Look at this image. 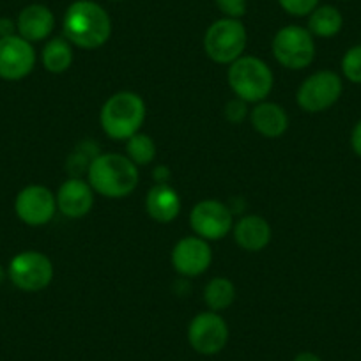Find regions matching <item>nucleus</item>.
Listing matches in <instances>:
<instances>
[{"label":"nucleus","instance_id":"21","mask_svg":"<svg viewBox=\"0 0 361 361\" xmlns=\"http://www.w3.org/2000/svg\"><path fill=\"white\" fill-rule=\"evenodd\" d=\"M235 301L234 283L224 276L211 280L204 289V303L211 312H224Z\"/></svg>","mask_w":361,"mask_h":361},{"label":"nucleus","instance_id":"32","mask_svg":"<svg viewBox=\"0 0 361 361\" xmlns=\"http://www.w3.org/2000/svg\"><path fill=\"white\" fill-rule=\"evenodd\" d=\"M4 276H6V273H4V267H2V264H0V283L4 282Z\"/></svg>","mask_w":361,"mask_h":361},{"label":"nucleus","instance_id":"5","mask_svg":"<svg viewBox=\"0 0 361 361\" xmlns=\"http://www.w3.org/2000/svg\"><path fill=\"white\" fill-rule=\"evenodd\" d=\"M248 34L241 20L221 18L216 20L204 36L206 55L216 64H228L243 57Z\"/></svg>","mask_w":361,"mask_h":361},{"label":"nucleus","instance_id":"17","mask_svg":"<svg viewBox=\"0 0 361 361\" xmlns=\"http://www.w3.org/2000/svg\"><path fill=\"white\" fill-rule=\"evenodd\" d=\"M145 211L158 224H170L180 213V199L170 185H154L145 197Z\"/></svg>","mask_w":361,"mask_h":361},{"label":"nucleus","instance_id":"2","mask_svg":"<svg viewBox=\"0 0 361 361\" xmlns=\"http://www.w3.org/2000/svg\"><path fill=\"white\" fill-rule=\"evenodd\" d=\"M138 166L126 154L105 152L90 163L87 180L98 195L105 199L130 197L138 186Z\"/></svg>","mask_w":361,"mask_h":361},{"label":"nucleus","instance_id":"12","mask_svg":"<svg viewBox=\"0 0 361 361\" xmlns=\"http://www.w3.org/2000/svg\"><path fill=\"white\" fill-rule=\"evenodd\" d=\"M36 50L22 36L0 37V78L16 82L32 73Z\"/></svg>","mask_w":361,"mask_h":361},{"label":"nucleus","instance_id":"8","mask_svg":"<svg viewBox=\"0 0 361 361\" xmlns=\"http://www.w3.org/2000/svg\"><path fill=\"white\" fill-rule=\"evenodd\" d=\"M342 89V78L335 71H317L308 76L298 89V105L308 114L326 112L338 102Z\"/></svg>","mask_w":361,"mask_h":361},{"label":"nucleus","instance_id":"20","mask_svg":"<svg viewBox=\"0 0 361 361\" xmlns=\"http://www.w3.org/2000/svg\"><path fill=\"white\" fill-rule=\"evenodd\" d=\"M343 18L333 6H317L308 18V30L312 36L333 37L342 30Z\"/></svg>","mask_w":361,"mask_h":361},{"label":"nucleus","instance_id":"9","mask_svg":"<svg viewBox=\"0 0 361 361\" xmlns=\"http://www.w3.org/2000/svg\"><path fill=\"white\" fill-rule=\"evenodd\" d=\"M190 227L206 241H220L234 228V216L220 200H200L190 213Z\"/></svg>","mask_w":361,"mask_h":361},{"label":"nucleus","instance_id":"28","mask_svg":"<svg viewBox=\"0 0 361 361\" xmlns=\"http://www.w3.org/2000/svg\"><path fill=\"white\" fill-rule=\"evenodd\" d=\"M350 145H353V151L361 158V121L353 128V133H350Z\"/></svg>","mask_w":361,"mask_h":361},{"label":"nucleus","instance_id":"30","mask_svg":"<svg viewBox=\"0 0 361 361\" xmlns=\"http://www.w3.org/2000/svg\"><path fill=\"white\" fill-rule=\"evenodd\" d=\"M16 23L9 18H0V37L15 36Z\"/></svg>","mask_w":361,"mask_h":361},{"label":"nucleus","instance_id":"15","mask_svg":"<svg viewBox=\"0 0 361 361\" xmlns=\"http://www.w3.org/2000/svg\"><path fill=\"white\" fill-rule=\"evenodd\" d=\"M55 27V16L50 8L43 4H30L20 11L16 20V30L18 36L27 39L29 43H39L50 37Z\"/></svg>","mask_w":361,"mask_h":361},{"label":"nucleus","instance_id":"1","mask_svg":"<svg viewBox=\"0 0 361 361\" xmlns=\"http://www.w3.org/2000/svg\"><path fill=\"white\" fill-rule=\"evenodd\" d=\"M64 36L75 47L96 50L112 36L109 13L92 0H76L64 15Z\"/></svg>","mask_w":361,"mask_h":361},{"label":"nucleus","instance_id":"6","mask_svg":"<svg viewBox=\"0 0 361 361\" xmlns=\"http://www.w3.org/2000/svg\"><path fill=\"white\" fill-rule=\"evenodd\" d=\"M273 55L287 69L308 68L315 57V41L310 30L300 25H287L273 37Z\"/></svg>","mask_w":361,"mask_h":361},{"label":"nucleus","instance_id":"11","mask_svg":"<svg viewBox=\"0 0 361 361\" xmlns=\"http://www.w3.org/2000/svg\"><path fill=\"white\" fill-rule=\"evenodd\" d=\"M16 216L29 227H43L50 224L57 213V199L47 186L30 185L16 195Z\"/></svg>","mask_w":361,"mask_h":361},{"label":"nucleus","instance_id":"14","mask_svg":"<svg viewBox=\"0 0 361 361\" xmlns=\"http://www.w3.org/2000/svg\"><path fill=\"white\" fill-rule=\"evenodd\" d=\"M94 193L89 180H83L82 177H69L55 193L57 209L73 220L85 216L94 206Z\"/></svg>","mask_w":361,"mask_h":361},{"label":"nucleus","instance_id":"24","mask_svg":"<svg viewBox=\"0 0 361 361\" xmlns=\"http://www.w3.org/2000/svg\"><path fill=\"white\" fill-rule=\"evenodd\" d=\"M342 71L349 82L361 85V44L345 51L342 57Z\"/></svg>","mask_w":361,"mask_h":361},{"label":"nucleus","instance_id":"19","mask_svg":"<svg viewBox=\"0 0 361 361\" xmlns=\"http://www.w3.org/2000/svg\"><path fill=\"white\" fill-rule=\"evenodd\" d=\"M44 69L54 75L66 73L73 64V44L66 37H54L44 44L41 51Z\"/></svg>","mask_w":361,"mask_h":361},{"label":"nucleus","instance_id":"7","mask_svg":"<svg viewBox=\"0 0 361 361\" xmlns=\"http://www.w3.org/2000/svg\"><path fill=\"white\" fill-rule=\"evenodd\" d=\"M9 279L13 286L25 293H39L54 280V264L50 257L36 250H27L9 262Z\"/></svg>","mask_w":361,"mask_h":361},{"label":"nucleus","instance_id":"16","mask_svg":"<svg viewBox=\"0 0 361 361\" xmlns=\"http://www.w3.org/2000/svg\"><path fill=\"white\" fill-rule=\"evenodd\" d=\"M250 121L257 133L266 138L282 137L289 128V116L286 109L271 102L257 103L255 109L250 114Z\"/></svg>","mask_w":361,"mask_h":361},{"label":"nucleus","instance_id":"13","mask_svg":"<svg viewBox=\"0 0 361 361\" xmlns=\"http://www.w3.org/2000/svg\"><path fill=\"white\" fill-rule=\"evenodd\" d=\"M213 250L209 241L199 235H188L176 243L172 250V266L183 276H199L209 269Z\"/></svg>","mask_w":361,"mask_h":361},{"label":"nucleus","instance_id":"18","mask_svg":"<svg viewBox=\"0 0 361 361\" xmlns=\"http://www.w3.org/2000/svg\"><path fill=\"white\" fill-rule=\"evenodd\" d=\"M232 231H234L235 243L246 252H260L271 241L269 224L259 214L243 216Z\"/></svg>","mask_w":361,"mask_h":361},{"label":"nucleus","instance_id":"3","mask_svg":"<svg viewBox=\"0 0 361 361\" xmlns=\"http://www.w3.org/2000/svg\"><path fill=\"white\" fill-rule=\"evenodd\" d=\"M145 103L142 96L131 90H121L110 96L102 106L99 123L106 137L112 140H128L144 126Z\"/></svg>","mask_w":361,"mask_h":361},{"label":"nucleus","instance_id":"31","mask_svg":"<svg viewBox=\"0 0 361 361\" xmlns=\"http://www.w3.org/2000/svg\"><path fill=\"white\" fill-rule=\"evenodd\" d=\"M293 361H322L321 357L317 356V354L314 353H308V350H305V353H300L296 357H294Z\"/></svg>","mask_w":361,"mask_h":361},{"label":"nucleus","instance_id":"23","mask_svg":"<svg viewBox=\"0 0 361 361\" xmlns=\"http://www.w3.org/2000/svg\"><path fill=\"white\" fill-rule=\"evenodd\" d=\"M98 154V145H94L92 142H83V144L78 145L76 151L71 152L66 169L71 172L73 177H80L83 172H89L90 163L94 161Z\"/></svg>","mask_w":361,"mask_h":361},{"label":"nucleus","instance_id":"22","mask_svg":"<svg viewBox=\"0 0 361 361\" xmlns=\"http://www.w3.org/2000/svg\"><path fill=\"white\" fill-rule=\"evenodd\" d=\"M126 156L130 161L137 166H145L154 161L156 158V144L149 135L140 133L130 137L126 140Z\"/></svg>","mask_w":361,"mask_h":361},{"label":"nucleus","instance_id":"26","mask_svg":"<svg viewBox=\"0 0 361 361\" xmlns=\"http://www.w3.org/2000/svg\"><path fill=\"white\" fill-rule=\"evenodd\" d=\"M246 116H248V103L243 102V99L234 98L225 105V117L232 124L243 123L246 119Z\"/></svg>","mask_w":361,"mask_h":361},{"label":"nucleus","instance_id":"10","mask_svg":"<svg viewBox=\"0 0 361 361\" xmlns=\"http://www.w3.org/2000/svg\"><path fill=\"white\" fill-rule=\"evenodd\" d=\"M188 342L199 354L214 356L228 342V326L218 312H202L188 326Z\"/></svg>","mask_w":361,"mask_h":361},{"label":"nucleus","instance_id":"25","mask_svg":"<svg viewBox=\"0 0 361 361\" xmlns=\"http://www.w3.org/2000/svg\"><path fill=\"white\" fill-rule=\"evenodd\" d=\"M286 13L293 16H310L319 6V0H279Z\"/></svg>","mask_w":361,"mask_h":361},{"label":"nucleus","instance_id":"29","mask_svg":"<svg viewBox=\"0 0 361 361\" xmlns=\"http://www.w3.org/2000/svg\"><path fill=\"white\" fill-rule=\"evenodd\" d=\"M152 177H154L156 185H169V179H170V170L166 166H156L152 170Z\"/></svg>","mask_w":361,"mask_h":361},{"label":"nucleus","instance_id":"27","mask_svg":"<svg viewBox=\"0 0 361 361\" xmlns=\"http://www.w3.org/2000/svg\"><path fill=\"white\" fill-rule=\"evenodd\" d=\"M216 8L225 15V18L239 20L246 13V0H216Z\"/></svg>","mask_w":361,"mask_h":361},{"label":"nucleus","instance_id":"4","mask_svg":"<svg viewBox=\"0 0 361 361\" xmlns=\"http://www.w3.org/2000/svg\"><path fill=\"white\" fill-rule=\"evenodd\" d=\"M227 78L235 98L255 105L269 96L275 82L269 66L262 59L252 55H243L232 62Z\"/></svg>","mask_w":361,"mask_h":361}]
</instances>
